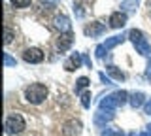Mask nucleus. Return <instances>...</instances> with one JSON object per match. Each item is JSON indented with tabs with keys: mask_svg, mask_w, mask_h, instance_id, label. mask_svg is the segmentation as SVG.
<instances>
[{
	"mask_svg": "<svg viewBox=\"0 0 151 136\" xmlns=\"http://www.w3.org/2000/svg\"><path fill=\"white\" fill-rule=\"evenodd\" d=\"M89 85H91V79H89L87 76L78 78L76 83H74V93H76V95H83L85 91H89Z\"/></svg>",
	"mask_w": 151,
	"mask_h": 136,
	"instance_id": "obj_15",
	"label": "nucleus"
},
{
	"mask_svg": "<svg viewBox=\"0 0 151 136\" xmlns=\"http://www.w3.org/2000/svg\"><path fill=\"white\" fill-rule=\"evenodd\" d=\"M74 44V32H68V34H59L57 36V42H55V47L59 53H64L72 47Z\"/></svg>",
	"mask_w": 151,
	"mask_h": 136,
	"instance_id": "obj_12",
	"label": "nucleus"
},
{
	"mask_svg": "<svg viewBox=\"0 0 151 136\" xmlns=\"http://www.w3.org/2000/svg\"><path fill=\"white\" fill-rule=\"evenodd\" d=\"M98 78H100V81L104 83V85H113V79L110 76H106V72H100V74H98Z\"/></svg>",
	"mask_w": 151,
	"mask_h": 136,
	"instance_id": "obj_24",
	"label": "nucleus"
},
{
	"mask_svg": "<svg viewBox=\"0 0 151 136\" xmlns=\"http://www.w3.org/2000/svg\"><path fill=\"white\" fill-rule=\"evenodd\" d=\"M140 136H151L149 130H144V132H140Z\"/></svg>",
	"mask_w": 151,
	"mask_h": 136,
	"instance_id": "obj_29",
	"label": "nucleus"
},
{
	"mask_svg": "<svg viewBox=\"0 0 151 136\" xmlns=\"http://www.w3.org/2000/svg\"><path fill=\"white\" fill-rule=\"evenodd\" d=\"M4 66L6 68H15L17 66V59H13L9 53H4Z\"/></svg>",
	"mask_w": 151,
	"mask_h": 136,
	"instance_id": "obj_22",
	"label": "nucleus"
},
{
	"mask_svg": "<svg viewBox=\"0 0 151 136\" xmlns=\"http://www.w3.org/2000/svg\"><path fill=\"white\" fill-rule=\"evenodd\" d=\"M53 29L59 32V34H68L72 32V23H70V17L66 13H57L53 19Z\"/></svg>",
	"mask_w": 151,
	"mask_h": 136,
	"instance_id": "obj_7",
	"label": "nucleus"
},
{
	"mask_svg": "<svg viewBox=\"0 0 151 136\" xmlns=\"http://www.w3.org/2000/svg\"><path fill=\"white\" fill-rule=\"evenodd\" d=\"M100 136H125V132L121 129H117V127H108L106 130L100 132Z\"/></svg>",
	"mask_w": 151,
	"mask_h": 136,
	"instance_id": "obj_18",
	"label": "nucleus"
},
{
	"mask_svg": "<svg viewBox=\"0 0 151 136\" xmlns=\"http://www.w3.org/2000/svg\"><path fill=\"white\" fill-rule=\"evenodd\" d=\"M83 64H85L87 68H93V59L89 57L87 53H83Z\"/></svg>",
	"mask_w": 151,
	"mask_h": 136,
	"instance_id": "obj_26",
	"label": "nucleus"
},
{
	"mask_svg": "<svg viewBox=\"0 0 151 136\" xmlns=\"http://www.w3.org/2000/svg\"><path fill=\"white\" fill-rule=\"evenodd\" d=\"M147 130H149V132H151V123H149V125H147Z\"/></svg>",
	"mask_w": 151,
	"mask_h": 136,
	"instance_id": "obj_32",
	"label": "nucleus"
},
{
	"mask_svg": "<svg viewBox=\"0 0 151 136\" xmlns=\"http://www.w3.org/2000/svg\"><path fill=\"white\" fill-rule=\"evenodd\" d=\"M108 27L104 25L100 21H93V23H87L83 29V34L87 36V38H100L102 34H106Z\"/></svg>",
	"mask_w": 151,
	"mask_h": 136,
	"instance_id": "obj_8",
	"label": "nucleus"
},
{
	"mask_svg": "<svg viewBox=\"0 0 151 136\" xmlns=\"http://www.w3.org/2000/svg\"><path fill=\"white\" fill-rule=\"evenodd\" d=\"M127 21H129V13L123 12V10H117V12L110 13V17H108V27L119 30V29H123V27L127 25Z\"/></svg>",
	"mask_w": 151,
	"mask_h": 136,
	"instance_id": "obj_9",
	"label": "nucleus"
},
{
	"mask_svg": "<svg viewBox=\"0 0 151 136\" xmlns=\"http://www.w3.org/2000/svg\"><path fill=\"white\" fill-rule=\"evenodd\" d=\"M9 4H12L15 10H25L32 4V0H9Z\"/></svg>",
	"mask_w": 151,
	"mask_h": 136,
	"instance_id": "obj_19",
	"label": "nucleus"
},
{
	"mask_svg": "<svg viewBox=\"0 0 151 136\" xmlns=\"http://www.w3.org/2000/svg\"><path fill=\"white\" fill-rule=\"evenodd\" d=\"M74 13L78 19H83L85 17V6L81 4V0H74Z\"/></svg>",
	"mask_w": 151,
	"mask_h": 136,
	"instance_id": "obj_17",
	"label": "nucleus"
},
{
	"mask_svg": "<svg viewBox=\"0 0 151 136\" xmlns=\"http://www.w3.org/2000/svg\"><path fill=\"white\" fill-rule=\"evenodd\" d=\"M144 114L151 117V98H147V102H145V106H144Z\"/></svg>",
	"mask_w": 151,
	"mask_h": 136,
	"instance_id": "obj_27",
	"label": "nucleus"
},
{
	"mask_svg": "<svg viewBox=\"0 0 151 136\" xmlns=\"http://www.w3.org/2000/svg\"><path fill=\"white\" fill-rule=\"evenodd\" d=\"M106 72H108V76L111 79H115V81H125L127 79V74L123 72V70H119V66H115V64H108Z\"/></svg>",
	"mask_w": 151,
	"mask_h": 136,
	"instance_id": "obj_16",
	"label": "nucleus"
},
{
	"mask_svg": "<svg viewBox=\"0 0 151 136\" xmlns=\"http://www.w3.org/2000/svg\"><path fill=\"white\" fill-rule=\"evenodd\" d=\"M113 117H115V112L113 110H100V108H98L96 114L93 115V123L96 127H106V123L113 121Z\"/></svg>",
	"mask_w": 151,
	"mask_h": 136,
	"instance_id": "obj_10",
	"label": "nucleus"
},
{
	"mask_svg": "<svg viewBox=\"0 0 151 136\" xmlns=\"http://www.w3.org/2000/svg\"><path fill=\"white\" fill-rule=\"evenodd\" d=\"M44 2H49V4H55V6H57V4H59V0H44Z\"/></svg>",
	"mask_w": 151,
	"mask_h": 136,
	"instance_id": "obj_28",
	"label": "nucleus"
},
{
	"mask_svg": "<svg viewBox=\"0 0 151 136\" xmlns=\"http://www.w3.org/2000/svg\"><path fill=\"white\" fill-rule=\"evenodd\" d=\"M127 36H129V42L134 45V49H136L138 55H142V57H151V44H149V40H147V36H145L144 30L130 29L127 32Z\"/></svg>",
	"mask_w": 151,
	"mask_h": 136,
	"instance_id": "obj_3",
	"label": "nucleus"
},
{
	"mask_svg": "<svg viewBox=\"0 0 151 136\" xmlns=\"http://www.w3.org/2000/svg\"><path fill=\"white\" fill-rule=\"evenodd\" d=\"M127 136H140V132H129Z\"/></svg>",
	"mask_w": 151,
	"mask_h": 136,
	"instance_id": "obj_30",
	"label": "nucleus"
},
{
	"mask_svg": "<svg viewBox=\"0 0 151 136\" xmlns=\"http://www.w3.org/2000/svg\"><path fill=\"white\" fill-rule=\"evenodd\" d=\"M125 2H129V0H125Z\"/></svg>",
	"mask_w": 151,
	"mask_h": 136,
	"instance_id": "obj_33",
	"label": "nucleus"
},
{
	"mask_svg": "<svg viewBox=\"0 0 151 136\" xmlns=\"http://www.w3.org/2000/svg\"><path fill=\"white\" fill-rule=\"evenodd\" d=\"M145 102H147V96H145V93H144V91H134V93H130V96H129V104H130L132 110L144 108V106H145Z\"/></svg>",
	"mask_w": 151,
	"mask_h": 136,
	"instance_id": "obj_13",
	"label": "nucleus"
},
{
	"mask_svg": "<svg viewBox=\"0 0 151 136\" xmlns=\"http://www.w3.org/2000/svg\"><path fill=\"white\" fill-rule=\"evenodd\" d=\"M21 57L28 64H40V63H44L45 53H44V49H42V47H27V49H23Z\"/></svg>",
	"mask_w": 151,
	"mask_h": 136,
	"instance_id": "obj_6",
	"label": "nucleus"
},
{
	"mask_svg": "<svg viewBox=\"0 0 151 136\" xmlns=\"http://www.w3.org/2000/svg\"><path fill=\"white\" fill-rule=\"evenodd\" d=\"M47 95H49V89H47L45 83H40V81L27 85L25 91H23V96H25V100L28 102V104H32V106L44 104L45 98H47Z\"/></svg>",
	"mask_w": 151,
	"mask_h": 136,
	"instance_id": "obj_2",
	"label": "nucleus"
},
{
	"mask_svg": "<svg viewBox=\"0 0 151 136\" xmlns=\"http://www.w3.org/2000/svg\"><path fill=\"white\" fill-rule=\"evenodd\" d=\"M60 130H63L64 136H81V132H83V123L78 119V117H70V119H66L64 123H63Z\"/></svg>",
	"mask_w": 151,
	"mask_h": 136,
	"instance_id": "obj_5",
	"label": "nucleus"
},
{
	"mask_svg": "<svg viewBox=\"0 0 151 136\" xmlns=\"http://www.w3.org/2000/svg\"><path fill=\"white\" fill-rule=\"evenodd\" d=\"M4 36H6V38H4V44H12L13 42V36H15V32H13L12 29H9V27H6V29H4Z\"/></svg>",
	"mask_w": 151,
	"mask_h": 136,
	"instance_id": "obj_23",
	"label": "nucleus"
},
{
	"mask_svg": "<svg viewBox=\"0 0 151 136\" xmlns=\"http://www.w3.org/2000/svg\"><path fill=\"white\" fill-rule=\"evenodd\" d=\"M94 55H96V59H98V60H104V59H106V55H108L106 45H104V44H98V45H96V49H94Z\"/></svg>",
	"mask_w": 151,
	"mask_h": 136,
	"instance_id": "obj_21",
	"label": "nucleus"
},
{
	"mask_svg": "<svg viewBox=\"0 0 151 136\" xmlns=\"http://www.w3.org/2000/svg\"><path fill=\"white\" fill-rule=\"evenodd\" d=\"M147 8H149V13H151V0H147Z\"/></svg>",
	"mask_w": 151,
	"mask_h": 136,
	"instance_id": "obj_31",
	"label": "nucleus"
},
{
	"mask_svg": "<svg viewBox=\"0 0 151 136\" xmlns=\"http://www.w3.org/2000/svg\"><path fill=\"white\" fill-rule=\"evenodd\" d=\"M81 96V106L85 108V110H89L91 108V102H93V95H91V91H85L83 95H79Z\"/></svg>",
	"mask_w": 151,
	"mask_h": 136,
	"instance_id": "obj_20",
	"label": "nucleus"
},
{
	"mask_svg": "<svg viewBox=\"0 0 151 136\" xmlns=\"http://www.w3.org/2000/svg\"><path fill=\"white\" fill-rule=\"evenodd\" d=\"M149 17H151V13H149Z\"/></svg>",
	"mask_w": 151,
	"mask_h": 136,
	"instance_id": "obj_34",
	"label": "nucleus"
},
{
	"mask_svg": "<svg viewBox=\"0 0 151 136\" xmlns=\"http://www.w3.org/2000/svg\"><path fill=\"white\" fill-rule=\"evenodd\" d=\"M125 40H129V36L121 32V34H115V36H110V38H106L104 45H106V49L110 51V49H113V47H117V45H121Z\"/></svg>",
	"mask_w": 151,
	"mask_h": 136,
	"instance_id": "obj_14",
	"label": "nucleus"
},
{
	"mask_svg": "<svg viewBox=\"0 0 151 136\" xmlns=\"http://www.w3.org/2000/svg\"><path fill=\"white\" fill-rule=\"evenodd\" d=\"M4 129H6V134H9V136H17V134L25 132L27 121H25V117L19 114V112H12V114L6 115Z\"/></svg>",
	"mask_w": 151,
	"mask_h": 136,
	"instance_id": "obj_4",
	"label": "nucleus"
},
{
	"mask_svg": "<svg viewBox=\"0 0 151 136\" xmlns=\"http://www.w3.org/2000/svg\"><path fill=\"white\" fill-rule=\"evenodd\" d=\"M129 96L130 93L125 91V89H117V91L110 93V95H106L104 98H100V102H98V108L100 110H119L123 108L125 104H129Z\"/></svg>",
	"mask_w": 151,
	"mask_h": 136,
	"instance_id": "obj_1",
	"label": "nucleus"
},
{
	"mask_svg": "<svg viewBox=\"0 0 151 136\" xmlns=\"http://www.w3.org/2000/svg\"><path fill=\"white\" fill-rule=\"evenodd\" d=\"M149 60H147V66H145V72H144V78L147 79V81L151 83V57H147Z\"/></svg>",
	"mask_w": 151,
	"mask_h": 136,
	"instance_id": "obj_25",
	"label": "nucleus"
},
{
	"mask_svg": "<svg viewBox=\"0 0 151 136\" xmlns=\"http://www.w3.org/2000/svg\"><path fill=\"white\" fill-rule=\"evenodd\" d=\"M81 64H83V53H78V51H74V53L64 60L63 66H64L66 72H76V70L81 68Z\"/></svg>",
	"mask_w": 151,
	"mask_h": 136,
	"instance_id": "obj_11",
	"label": "nucleus"
}]
</instances>
